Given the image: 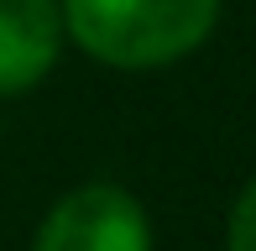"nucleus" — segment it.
<instances>
[{
    "instance_id": "obj_1",
    "label": "nucleus",
    "mask_w": 256,
    "mask_h": 251,
    "mask_svg": "<svg viewBox=\"0 0 256 251\" xmlns=\"http://www.w3.org/2000/svg\"><path fill=\"white\" fill-rule=\"evenodd\" d=\"M220 0H63V21L84 52L115 68H162L194 52Z\"/></svg>"
},
{
    "instance_id": "obj_2",
    "label": "nucleus",
    "mask_w": 256,
    "mask_h": 251,
    "mask_svg": "<svg viewBox=\"0 0 256 251\" xmlns=\"http://www.w3.org/2000/svg\"><path fill=\"white\" fill-rule=\"evenodd\" d=\"M37 251H152V225L126 188L89 184L42 220Z\"/></svg>"
},
{
    "instance_id": "obj_4",
    "label": "nucleus",
    "mask_w": 256,
    "mask_h": 251,
    "mask_svg": "<svg viewBox=\"0 0 256 251\" xmlns=\"http://www.w3.org/2000/svg\"><path fill=\"white\" fill-rule=\"evenodd\" d=\"M225 241H230V251H256V178L246 184V194L236 199V210H230Z\"/></svg>"
},
{
    "instance_id": "obj_3",
    "label": "nucleus",
    "mask_w": 256,
    "mask_h": 251,
    "mask_svg": "<svg viewBox=\"0 0 256 251\" xmlns=\"http://www.w3.org/2000/svg\"><path fill=\"white\" fill-rule=\"evenodd\" d=\"M58 6L52 0H0V94L42 84L58 58Z\"/></svg>"
}]
</instances>
